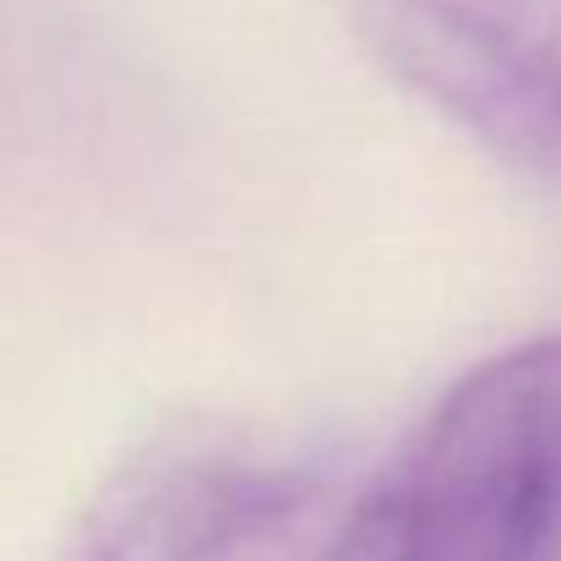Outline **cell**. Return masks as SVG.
Returning a JSON list of instances; mask_svg holds the SVG:
<instances>
[{
  "label": "cell",
  "mask_w": 561,
  "mask_h": 561,
  "mask_svg": "<svg viewBox=\"0 0 561 561\" xmlns=\"http://www.w3.org/2000/svg\"><path fill=\"white\" fill-rule=\"evenodd\" d=\"M561 333L463 371L376 480L333 518L317 561H557Z\"/></svg>",
  "instance_id": "obj_1"
},
{
  "label": "cell",
  "mask_w": 561,
  "mask_h": 561,
  "mask_svg": "<svg viewBox=\"0 0 561 561\" xmlns=\"http://www.w3.org/2000/svg\"><path fill=\"white\" fill-rule=\"evenodd\" d=\"M333 518L328 469L240 431L186 425L121 458L49 561H317Z\"/></svg>",
  "instance_id": "obj_2"
},
{
  "label": "cell",
  "mask_w": 561,
  "mask_h": 561,
  "mask_svg": "<svg viewBox=\"0 0 561 561\" xmlns=\"http://www.w3.org/2000/svg\"><path fill=\"white\" fill-rule=\"evenodd\" d=\"M344 11L414 99L561 196V0H344Z\"/></svg>",
  "instance_id": "obj_3"
}]
</instances>
